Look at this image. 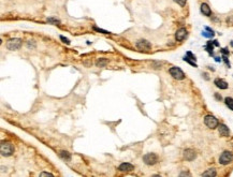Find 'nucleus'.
<instances>
[{
    "label": "nucleus",
    "instance_id": "f257e3e1",
    "mask_svg": "<svg viewBox=\"0 0 233 177\" xmlns=\"http://www.w3.org/2000/svg\"><path fill=\"white\" fill-rule=\"evenodd\" d=\"M0 151H1L2 156L9 157L14 153V147L10 142H2L0 145Z\"/></svg>",
    "mask_w": 233,
    "mask_h": 177
},
{
    "label": "nucleus",
    "instance_id": "f03ea898",
    "mask_svg": "<svg viewBox=\"0 0 233 177\" xmlns=\"http://www.w3.org/2000/svg\"><path fill=\"white\" fill-rule=\"evenodd\" d=\"M232 161H233V155L230 151H223L219 158V163L222 164V165H227V164L231 163Z\"/></svg>",
    "mask_w": 233,
    "mask_h": 177
},
{
    "label": "nucleus",
    "instance_id": "7ed1b4c3",
    "mask_svg": "<svg viewBox=\"0 0 233 177\" xmlns=\"http://www.w3.org/2000/svg\"><path fill=\"white\" fill-rule=\"evenodd\" d=\"M204 124L206 125L210 129H215V128L218 127V120H217V118H215V117L212 116V115L205 116V118H204Z\"/></svg>",
    "mask_w": 233,
    "mask_h": 177
},
{
    "label": "nucleus",
    "instance_id": "20e7f679",
    "mask_svg": "<svg viewBox=\"0 0 233 177\" xmlns=\"http://www.w3.org/2000/svg\"><path fill=\"white\" fill-rule=\"evenodd\" d=\"M169 72H170V74L172 75V77H174V78L177 80H182L185 78V74H184V72L180 70V68H177V67L171 68Z\"/></svg>",
    "mask_w": 233,
    "mask_h": 177
},
{
    "label": "nucleus",
    "instance_id": "39448f33",
    "mask_svg": "<svg viewBox=\"0 0 233 177\" xmlns=\"http://www.w3.org/2000/svg\"><path fill=\"white\" fill-rule=\"evenodd\" d=\"M22 46V40L20 39H10L7 42L8 50H16Z\"/></svg>",
    "mask_w": 233,
    "mask_h": 177
},
{
    "label": "nucleus",
    "instance_id": "423d86ee",
    "mask_svg": "<svg viewBox=\"0 0 233 177\" xmlns=\"http://www.w3.org/2000/svg\"><path fill=\"white\" fill-rule=\"evenodd\" d=\"M143 161L144 163L147 164V165H154V164H156L158 162V157H157L156 154L150 153V154H147L144 156Z\"/></svg>",
    "mask_w": 233,
    "mask_h": 177
},
{
    "label": "nucleus",
    "instance_id": "0eeeda50",
    "mask_svg": "<svg viewBox=\"0 0 233 177\" xmlns=\"http://www.w3.org/2000/svg\"><path fill=\"white\" fill-rule=\"evenodd\" d=\"M137 47L141 50H145V52H147V50H150L152 45H150L149 42L146 40H139L137 42Z\"/></svg>",
    "mask_w": 233,
    "mask_h": 177
},
{
    "label": "nucleus",
    "instance_id": "6e6552de",
    "mask_svg": "<svg viewBox=\"0 0 233 177\" xmlns=\"http://www.w3.org/2000/svg\"><path fill=\"white\" fill-rule=\"evenodd\" d=\"M184 157H185V159L187 161H192L196 159L197 154L196 151L192 150V149H186V150L184 151Z\"/></svg>",
    "mask_w": 233,
    "mask_h": 177
},
{
    "label": "nucleus",
    "instance_id": "1a4fd4ad",
    "mask_svg": "<svg viewBox=\"0 0 233 177\" xmlns=\"http://www.w3.org/2000/svg\"><path fill=\"white\" fill-rule=\"evenodd\" d=\"M186 37H187V30L185 29V28H180V29H178L176 32V34H175V39H176V41H183Z\"/></svg>",
    "mask_w": 233,
    "mask_h": 177
},
{
    "label": "nucleus",
    "instance_id": "9d476101",
    "mask_svg": "<svg viewBox=\"0 0 233 177\" xmlns=\"http://www.w3.org/2000/svg\"><path fill=\"white\" fill-rule=\"evenodd\" d=\"M218 131H219V134L220 135H222V136H229L230 134V131H229V128L227 127L226 125H218Z\"/></svg>",
    "mask_w": 233,
    "mask_h": 177
},
{
    "label": "nucleus",
    "instance_id": "9b49d317",
    "mask_svg": "<svg viewBox=\"0 0 233 177\" xmlns=\"http://www.w3.org/2000/svg\"><path fill=\"white\" fill-rule=\"evenodd\" d=\"M118 170L121 171V172H131L132 170H134V167L130 163H123L119 165Z\"/></svg>",
    "mask_w": 233,
    "mask_h": 177
},
{
    "label": "nucleus",
    "instance_id": "f8f14e48",
    "mask_svg": "<svg viewBox=\"0 0 233 177\" xmlns=\"http://www.w3.org/2000/svg\"><path fill=\"white\" fill-rule=\"evenodd\" d=\"M215 85H216L218 88H220V89H227V88H228V83H227L226 80H221V78L215 80Z\"/></svg>",
    "mask_w": 233,
    "mask_h": 177
},
{
    "label": "nucleus",
    "instance_id": "ddd939ff",
    "mask_svg": "<svg viewBox=\"0 0 233 177\" xmlns=\"http://www.w3.org/2000/svg\"><path fill=\"white\" fill-rule=\"evenodd\" d=\"M201 12H202L204 15H206V16H210L211 14H212V11H211L208 4H206V3L201 4Z\"/></svg>",
    "mask_w": 233,
    "mask_h": 177
},
{
    "label": "nucleus",
    "instance_id": "4468645a",
    "mask_svg": "<svg viewBox=\"0 0 233 177\" xmlns=\"http://www.w3.org/2000/svg\"><path fill=\"white\" fill-rule=\"evenodd\" d=\"M59 157L66 161L71 160V155H70V153H68V151H63V150L59 151Z\"/></svg>",
    "mask_w": 233,
    "mask_h": 177
},
{
    "label": "nucleus",
    "instance_id": "2eb2a0df",
    "mask_svg": "<svg viewBox=\"0 0 233 177\" xmlns=\"http://www.w3.org/2000/svg\"><path fill=\"white\" fill-rule=\"evenodd\" d=\"M205 30H207L208 32H206V31H203L202 32V36L203 37H206V38H213L214 37V31L211 29V28H208V27H205Z\"/></svg>",
    "mask_w": 233,
    "mask_h": 177
},
{
    "label": "nucleus",
    "instance_id": "dca6fc26",
    "mask_svg": "<svg viewBox=\"0 0 233 177\" xmlns=\"http://www.w3.org/2000/svg\"><path fill=\"white\" fill-rule=\"evenodd\" d=\"M202 176H210V177L216 176V171H215V169H210V170H207L206 172H204V173L202 174Z\"/></svg>",
    "mask_w": 233,
    "mask_h": 177
},
{
    "label": "nucleus",
    "instance_id": "f3484780",
    "mask_svg": "<svg viewBox=\"0 0 233 177\" xmlns=\"http://www.w3.org/2000/svg\"><path fill=\"white\" fill-rule=\"evenodd\" d=\"M97 67H105L107 64V59H104V58H100L99 60L96 62Z\"/></svg>",
    "mask_w": 233,
    "mask_h": 177
},
{
    "label": "nucleus",
    "instance_id": "a211bd4d",
    "mask_svg": "<svg viewBox=\"0 0 233 177\" xmlns=\"http://www.w3.org/2000/svg\"><path fill=\"white\" fill-rule=\"evenodd\" d=\"M225 102H226L227 106L229 107L231 111H233V99L232 98H229V97L226 98V99H225Z\"/></svg>",
    "mask_w": 233,
    "mask_h": 177
},
{
    "label": "nucleus",
    "instance_id": "6ab92c4d",
    "mask_svg": "<svg viewBox=\"0 0 233 177\" xmlns=\"http://www.w3.org/2000/svg\"><path fill=\"white\" fill-rule=\"evenodd\" d=\"M213 45H214V41H213V42H212V41H210V42L207 43V45H206V50L211 54V55L213 54V50H214Z\"/></svg>",
    "mask_w": 233,
    "mask_h": 177
},
{
    "label": "nucleus",
    "instance_id": "aec40b11",
    "mask_svg": "<svg viewBox=\"0 0 233 177\" xmlns=\"http://www.w3.org/2000/svg\"><path fill=\"white\" fill-rule=\"evenodd\" d=\"M93 30L98 31V32H101V34H110L109 31L103 30V29H100V28H98V27H93Z\"/></svg>",
    "mask_w": 233,
    "mask_h": 177
},
{
    "label": "nucleus",
    "instance_id": "412c9836",
    "mask_svg": "<svg viewBox=\"0 0 233 177\" xmlns=\"http://www.w3.org/2000/svg\"><path fill=\"white\" fill-rule=\"evenodd\" d=\"M177 4H180V7H184L186 4V0H174Z\"/></svg>",
    "mask_w": 233,
    "mask_h": 177
},
{
    "label": "nucleus",
    "instance_id": "4be33fe9",
    "mask_svg": "<svg viewBox=\"0 0 233 177\" xmlns=\"http://www.w3.org/2000/svg\"><path fill=\"white\" fill-rule=\"evenodd\" d=\"M184 60L185 61H187V62H188V64H191V66H192V67H197V64H194V62H193V61H191L189 59V58H188V57H185V58H184Z\"/></svg>",
    "mask_w": 233,
    "mask_h": 177
},
{
    "label": "nucleus",
    "instance_id": "5701e85b",
    "mask_svg": "<svg viewBox=\"0 0 233 177\" xmlns=\"http://www.w3.org/2000/svg\"><path fill=\"white\" fill-rule=\"evenodd\" d=\"M222 59H223V61L226 62L227 67L230 68V62H229V60H228V57H227V55H223V56H222Z\"/></svg>",
    "mask_w": 233,
    "mask_h": 177
},
{
    "label": "nucleus",
    "instance_id": "b1692460",
    "mask_svg": "<svg viewBox=\"0 0 233 177\" xmlns=\"http://www.w3.org/2000/svg\"><path fill=\"white\" fill-rule=\"evenodd\" d=\"M187 56L190 57L189 59H191V60H196V59H197L196 56H194V55H193V54L191 53V52H188V53H187Z\"/></svg>",
    "mask_w": 233,
    "mask_h": 177
},
{
    "label": "nucleus",
    "instance_id": "393cba45",
    "mask_svg": "<svg viewBox=\"0 0 233 177\" xmlns=\"http://www.w3.org/2000/svg\"><path fill=\"white\" fill-rule=\"evenodd\" d=\"M60 40H62L63 43L70 44V41H69V39H67V38H65V37H63V36H60Z\"/></svg>",
    "mask_w": 233,
    "mask_h": 177
},
{
    "label": "nucleus",
    "instance_id": "a878e982",
    "mask_svg": "<svg viewBox=\"0 0 233 177\" xmlns=\"http://www.w3.org/2000/svg\"><path fill=\"white\" fill-rule=\"evenodd\" d=\"M221 53H222L223 55H229V50H228V48H222V50H221Z\"/></svg>",
    "mask_w": 233,
    "mask_h": 177
},
{
    "label": "nucleus",
    "instance_id": "bb28decb",
    "mask_svg": "<svg viewBox=\"0 0 233 177\" xmlns=\"http://www.w3.org/2000/svg\"><path fill=\"white\" fill-rule=\"evenodd\" d=\"M40 176H53V174L51 173H45V172H43V173L40 174Z\"/></svg>",
    "mask_w": 233,
    "mask_h": 177
},
{
    "label": "nucleus",
    "instance_id": "cd10ccee",
    "mask_svg": "<svg viewBox=\"0 0 233 177\" xmlns=\"http://www.w3.org/2000/svg\"><path fill=\"white\" fill-rule=\"evenodd\" d=\"M48 22H51V23H56V24H59V20H54V18H50V20H48Z\"/></svg>",
    "mask_w": 233,
    "mask_h": 177
},
{
    "label": "nucleus",
    "instance_id": "c85d7f7f",
    "mask_svg": "<svg viewBox=\"0 0 233 177\" xmlns=\"http://www.w3.org/2000/svg\"><path fill=\"white\" fill-rule=\"evenodd\" d=\"M215 97H216V99H217V100H218V101L221 100V96H219V94H215Z\"/></svg>",
    "mask_w": 233,
    "mask_h": 177
},
{
    "label": "nucleus",
    "instance_id": "c756f323",
    "mask_svg": "<svg viewBox=\"0 0 233 177\" xmlns=\"http://www.w3.org/2000/svg\"><path fill=\"white\" fill-rule=\"evenodd\" d=\"M184 175H187V176H189L190 174L189 173H182V174H180V176H184Z\"/></svg>",
    "mask_w": 233,
    "mask_h": 177
},
{
    "label": "nucleus",
    "instance_id": "7c9ffc66",
    "mask_svg": "<svg viewBox=\"0 0 233 177\" xmlns=\"http://www.w3.org/2000/svg\"><path fill=\"white\" fill-rule=\"evenodd\" d=\"M215 60H216V61H220V58H219V57H215Z\"/></svg>",
    "mask_w": 233,
    "mask_h": 177
},
{
    "label": "nucleus",
    "instance_id": "2f4dec72",
    "mask_svg": "<svg viewBox=\"0 0 233 177\" xmlns=\"http://www.w3.org/2000/svg\"><path fill=\"white\" fill-rule=\"evenodd\" d=\"M203 75H204V77H205V78H206V80H208V76H207V74H205V73H204Z\"/></svg>",
    "mask_w": 233,
    "mask_h": 177
}]
</instances>
